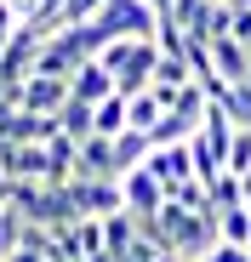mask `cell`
I'll list each match as a JSON object with an SVG mask.
<instances>
[{
    "instance_id": "10",
    "label": "cell",
    "mask_w": 251,
    "mask_h": 262,
    "mask_svg": "<svg viewBox=\"0 0 251 262\" xmlns=\"http://www.w3.org/2000/svg\"><path fill=\"white\" fill-rule=\"evenodd\" d=\"M137 46H143V40H114V46H103V52H97V63H103V69L120 80V74H126V63L137 57Z\"/></svg>"
},
{
    "instance_id": "16",
    "label": "cell",
    "mask_w": 251,
    "mask_h": 262,
    "mask_svg": "<svg viewBox=\"0 0 251 262\" xmlns=\"http://www.w3.org/2000/svg\"><path fill=\"white\" fill-rule=\"evenodd\" d=\"M12 262H46V256H34V251H17V256H12Z\"/></svg>"
},
{
    "instance_id": "15",
    "label": "cell",
    "mask_w": 251,
    "mask_h": 262,
    "mask_svg": "<svg viewBox=\"0 0 251 262\" xmlns=\"http://www.w3.org/2000/svg\"><path fill=\"white\" fill-rule=\"evenodd\" d=\"M12 256H17V251H12V245H6V234H0V262H12Z\"/></svg>"
},
{
    "instance_id": "1",
    "label": "cell",
    "mask_w": 251,
    "mask_h": 262,
    "mask_svg": "<svg viewBox=\"0 0 251 262\" xmlns=\"http://www.w3.org/2000/svg\"><path fill=\"white\" fill-rule=\"evenodd\" d=\"M120 188H126V211H132V216H160L165 205H172V188H165L149 165L143 171H126Z\"/></svg>"
},
{
    "instance_id": "9",
    "label": "cell",
    "mask_w": 251,
    "mask_h": 262,
    "mask_svg": "<svg viewBox=\"0 0 251 262\" xmlns=\"http://www.w3.org/2000/svg\"><path fill=\"white\" fill-rule=\"evenodd\" d=\"M212 205H217V211H240V205H245V183L234 177V171H223V177L212 183Z\"/></svg>"
},
{
    "instance_id": "4",
    "label": "cell",
    "mask_w": 251,
    "mask_h": 262,
    "mask_svg": "<svg viewBox=\"0 0 251 262\" xmlns=\"http://www.w3.org/2000/svg\"><path fill=\"white\" fill-rule=\"evenodd\" d=\"M212 63H217V80H228V85H251V52L240 46L234 34L212 40Z\"/></svg>"
},
{
    "instance_id": "17",
    "label": "cell",
    "mask_w": 251,
    "mask_h": 262,
    "mask_svg": "<svg viewBox=\"0 0 251 262\" xmlns=\"http://www.w3.org/2000/svg\"><path fill=\"white\" fill-rule=\"evenodd\" d=\"M0 211H6V205H0Z\"/></svg>"
},
{
    "instance_id": "5",
    "label": "cell",
    "mask_w": 251,
    "mask_h": 262,
    "mask_svg": "<svg viewBox=\"0 0 251 262\" xmlns=\"http://www.w3.org/2000/svg\"><path fill=\"white\" fill-rule=\"evenodd\" d=\"M69 85H74V103H92V108H103V103L114 97V74H109L103 63H86Z\"/></svg>"
},
{
    "instance_id": "7",
    "label": "cell",
    "mask_w": 251,
    "mask_h": 262,
    "mask_svg": "<svg viewBox=\"0 0 251 262\" xmlns=\"http://www.w3.org/2000/svg\"><path fill=\"white\" fill-rule=\"evenodd\" d=\"M103 245H109V262H126V256H132V245H137V223H132V211L103 223Z\"/></svg>"
},
{
    "instance_id": "8",
    "label": "cell",
    "mask_w": 251,
    "mask_h": 262,
    "mask_svg": "<svg viewBox=\"0 0 251 262\" xmlns=\"http://www.w3.org/2000/svg\"><path fill=\"white\" fill-rule=\"evenodd\" d=\"M223 245H240V251H251V205H240V211H223Z\"/></svg>"
},
{
    "instance_id": "3",
    "label": "cell",
    "mask_w": 251,
    "mask_h": 262,
    "mask_svg": "<svg viewBox=\"0 0 251 262\" xmlns=\"http://www.w3.org/2000/svg\"><path fill=\"white\" fill-rule=\"evenodd\" d=\"M149 171H154L172 194L189 188V183H200V177H194V148H189V143H177V148H154V154H149Z\"/></svg>"
},
{
    "instance_id": "12",
    "label": "cell",
    "mask_w": 251,
    "mask_h": 262,
    "mask_svg": "<svg viewBox=\"0 0 251 262\" xmlns=\"http://www.w3.org/2000/svg\"><path fill=\"white\" fill-rule=\"evenodd\" d=\"M228 171H234V177H251V125H240V137L228 148Z\"/></svg>"
},
{
    "instance_id": "14",
    "label": "cell",
    "mask_w": 251,
    "mask_h": 262,
    "mask_svg": "<svg viewBox=\"0 0 251 262\" xmlns=\"http://www.w3.org/2000/svg\"><path fill=\"white\" fill-rule=\"evenodd\" d=\"M143 6H149L154 17H172V6H177V0H143Z\"/></svg>"
},
{
    "instance_id": "13",
    "label": "cell",
    "mask_w": 251,
    "mask_h": 262,
    "mask_svg": "<svg viewBox=\"0 0 251 262\" xmlns=\"http://www.w3.org/2000/svg\"><path fill=\"white\" fill-rule=\"evenodd\" d=\"M205 262H251V251H240V245H217Z\"/></svg>"
},
{
    "instance_id": "6",
    "label": "cell",
    "mask_w": 251,
    "mask_h": 262,
    "mask_svg": "<svg viewBox=\"0 0 251 262\" xmlns=\"http://www.w3.org/2000/svg\"><path fill=\"white\" fill-rule=\"evenodd\" d=\"M57 125H63V137H69V143L86 148V143L97 137V108H92V103H69V108L57 114Z\"/></svg>"
},
{
    "instance_id": "2",
    "label": "cell",
    "mask_w": 251,
    "mask_h": 262,
    "mask_svg": "<svg viewBox=\"0 0 251 262\" xmlns=\"http://www.w3.org/2000/svg\"><path fill=\"white\" fill-rule=\"evenodd\" d=\"M0 165L17 183H46L52 188V143H12V148H0Z\"/></svg>"
},
{
    "instance_id": "11",
    "label": "cell",
    "mask_w": 251,
    "mask_h": 262,
    "mask_svg": "<svg viewBox=\"0 0 251 262\" xmlns=\"http://www.w3.org/2000/svg\"><path fill=\"white\" fill-rule=\"evenodd\" d=\"M165 120V108L154 97H132V131H143V137H154V125Z\"/></svg>"
}]
</instances>
